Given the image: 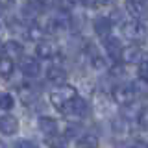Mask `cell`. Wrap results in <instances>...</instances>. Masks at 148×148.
Wrapping results in <instances>:
<instances>
[{
  "label": "cell",
  "mask_w": 148,
  "mask_h": 148,
  "mask_svg": "<svg viewBox=\"0 0 148 148\" xmlns=\"http://www.w3.org/2000/svg\"><path fill=\"white\" fill-rule=\"evenodd\" d=\"M74 98H78V92L71 85H61L56 91L50 92V102H52V106L59 111V113H65L67 106L71 104Z\"/></svg>",
  "instance_id": "6da1fadb"
},
{
  "label": "cell",
  "mask_w": 148,
  "mask_h": 148,
  "mask_svg": "<svg viewBox=\"0 0 148 148\" xmlns=\"http://www.w3.org/2000/svg\"><path fill=\"white\" fill-rule=\"evenodd\" d=\"M111 100L115 102V104L119 106H130L133 104L137 98H135V92H133V87L132 85H124V83H117V85H113V89H111Z\"/></svg>",
  "instance_id": "7a4b0ae2"
},
{
  "label": "cell",
  "mask_w": 148,
  "mask_h": 148,
  "mask_svg": "<svg viewBox=\"0 0 148 148\" xmlns=\"http://www.w3.org/2000/svg\"><path fill=\"white\" fill-rule=\"evenodd\" d=\"M120 32H122V35L126 37L128 41H141V39H145V35H146V26L143 24V22H139V21H126L122 26H120Z\"/></svg>",
  "instance_id": "3957f363"
},
{
  "label": "cell",
  "mask_w": 148,
  "mask_h": 148,
  "mask_svg": "<svg viewBox=\"0 0 148 148\" xmlns=\"http://www.w3.org/2000/svg\"><path fill=\"white\" fill-rule=\"evenodd\" d=\"M126 13L133 21H148V6L145 0H126Z\"/></svg>",
  "instance_id": "277c9868"
},
{
  "label": "cell",
  "mask_w": 148,
  "mask_h": 148,
  "mask_svg": "<svg viewBox=\"0 0 148 148\" xmlns=\"http://www.w3.org/2000/svg\"><path fill=\"white\" fill-rule=\"evenodd\" d=\"M145 59H146V54H145V50H143L141 46L130 45V46H124V52H122L120 61L124 65H141Z\"/></svg>",
  "instance_id": "5b68a950"
},
{
  "label": "cell",
  "mask_w": 148,
  "mask_h": 148,
  "mask_svg": "<svg viewBox=\"0 0 148 148\" xmlns=\"http://www.w3.org/2000/svg\"><path fill=\"white\" fill-rule=\"evenodd\" d=\"M87 113H89V102L85 98H82V96H78V98H74L71 104L67 106V109H65L63 115L82 119V117H87Z\"/></svg>",
  "instance_id": "8992f818"
},
{
  "label": "cell",
  "mask_w": 148,
  "mask_h": 148,
  "mask_svg": "<svg viewBox=\"0 0 148 148\" xmlns=\"http://www.w3.org/2000/svg\"><path fill=\"white\" fill-rule=\"evenodd\" d=\"M37 128L39 132L43 133L45 137H52V135H58L59 132V124L54 117H48V115H41L37 119Z\"/></svg>",
  "instance_id": "52a82bcc"
},
{
  "label": "cell",
  "mask_w": 148,
  "mask_h": 148,
  "mask_svg": "<svg viewBox=\"0 0 148 148\" xmlns=\"http://www.w3.org/2000/svg\"><path fill=\"white\" fill-rule=\"evenodd\" d=\"M67 78H69V72L65 71L61 65H50V67L46 69V80L52 82L54 85H58V87L65 85Z\"/></svg>",
  "instance_id": "ba28073f"
},
{
  "label": "cell",
  "mask_w": 148,
  "mask_h": 148,
  "mask_svg": "<svg viewBox=\"0 0 148 148\" xmlns=\"http://www.w3.org/2000/svg\"><path fill=\"white\" fill-rule=\"evenodd\" d=\"M18 67H21V72L26 78H37L41 74V63L35 58H22Z\"/></svg>",
  "instance_id": "9c48e42d"
},
{
  "label": "cell",
  "mask_w": 148,
  "mask_h": 148,
  "mask_svg": "<svg viewBox=\"0 0 148 148\" xmlns=\"http://www.w3.org/2000/svg\"><path fill=\"white\" fill-rule=\"evenodd\" d=\"M111 28H113V22L109 21V17H96L92 21V30L100 39H109Z\"/></svg>",
  "instance_id": "30bf717a"
},
{
  "label": "cell",
  "mask_w": 148,
  "mask_h": 148,
  "mask_svg": "<svg viewBox=\"0 0 148 148\" xmlns=\"http://www.w3.org/2000/svg\"><path fill=\"white\" fill-rule=\"evenodd\" d=\"M2 54H4V58H8V59L22 58L24 46H22V43H18L15 39H9V41H6V43L2 45Z\"/></svg>",
  "instance_id": "8fae6325"
},
{
  "label": "cell",
  "mask_w": 148,
  "mask_h": 148,
  "mask_svg": "<svg viewBox=\"0 0 148 148\" xmlns=\"http://www.w3.org/2000/svg\"><path fill=\"white\" fill-rule=\"evenodd\" d=\"M18 132V119L13 117V115H2L0 117V133L2 135H15Z\"/></svg>",
  "instance_id": "7c38bea8"
},
{
  "label": "cell",
  "mask_w": 148,
  "mask_h": 148,
  "mask_svg": "<svg viewBox=\"0 0 148 148\" xmlns=\"http://www.w3.org/2000/svg\"><path fill=\"white\" fill-rule=\"evenodd\" d=\"M104 50H106V54H108V58L117 61V59L122 58L124 46H122V43H120L117 37H109V39H106V43H104Z\"/></svg>",
  "instance_id": "4fadbf2b"
},
{
  "label": "cell",
  "mask_w": 148,
  "mask_h": 148,
  "mask_svg": "<svg viewBox=\"0 0 148 148\" xmlns=\"http://www.w3.org/2000/svg\"><path fill=\"white\" fill-rule=\"evenodd\" d=\"M56 54H58V46L52 41H41L35 46V56L39 59H52V58H56Z\"/></svg>",
  "instance_id": "5bb4252c"
},
{
  "label": "cell",
  "mask_w": 148,
  "mask_h": 148,
  "mask_svg": "<svg viewBox=\"0 0 148 148\" xmlns=\"http://www.w3.org/2000/svg\"><path fill=\"white\" fill-rule=\"evenodd\" d=\"M45 28L43 26H39V24H35V22H30V24L26 26V30H24V35L28 37L30 41H34V43L39 45L41 41H45L43 37H45Z\"/></svg>",
  "instance_id": "9a60e30c"
},
{
  "label": "cell",
  "mask_w": 148,
  "mask_h": 148,
  "mask_svg": "<svg viewBox=\"0 0 148 148\" xmlns=\"http://www.w3.org/2000/svg\"><path fill=\"white\" fill-rule=\"evenodd\" d=\"M98 145H100V139L91 132L83 133L76 139V148H98Z\"/></svg>",
  "instance_id": "2e32d148"
},
{
  "label": "cell",
  "mask_w": 148,
  "mask_h": 148,
  "mask_svg": "<svg viewBox=\"0 0 148 148\" xmlns=\"http://www.w3.org/2000/svg\"><path fill=\"white\" fill-rule=\"evenodd\" d=\"M128 126H130V120H126L122 115L111 119V130H113L115 135H124L128 132Z\"/></svg>",
  "instance_id": "e0dca14e"
},
{
  "label": "cell",
  "mask_w": 148,
  "mask_h": 148,
  "mask_svg": "<svg viewBox=\"0 0 148 148\" xmlns=\"http://www.w3.org/2000/svg\"><path fill=\"white\" fill-rule=\"evenodd\" d=\"M18 92H21V98H22V102H24L26 106L37 102V91H35V87L22 85V87H18Z\"/></svg>",
  "instance_id": "ac0fdd59"
},
{
  "label": "cell",
  "mask_w": 148,
  "mask_h": 148,
  "mask_svg": "<svg viewBox=\"0 0 148 148\" xmlns=\"http://www.w3.org/2000/svg\"><path fill=\"white\" fill-rule=\"evenodd\" d=\"M45 145L48 148H67L69 139L65 135H52V137H45Z\"/></svg>",
  "instance_id": "d6986e66"
},
{
  "label": "cell",
  "mask_w": 148,
  "mask_h": 148,
  "mask_svg": "<svg viewBox=\"0 0 148 148\" xmlns=\"http://www.w3.org/2000/svg\"><path fill=\"white\" fill-rule=\"evenodd\" d=\"M132 87H133V92H135V98H148V82L145 80H135L132 83Z\"/></svg>",
  "instance_id": "ffe728a7"
},
{
  "label": "cell",
  "mask_w": 148,
  "mask_h": 148,
  "mask_svg": "<svg viewBox=\"0 0 148 148\" xmlns=\"http://www.w3.org/2000/svg\"><path fill=\"white\" fill-rule=\"evenodd\" d=\"M15 71V63L13 59H8V58H0V76L2 78H9Z\"/></svg>",
  "instance_id": "44dd1931"
},
{
  "label": "cell",
  "mask_w": 148,
  "mask_h": 148,
  "mask_svg": "<svg viewBox=\"0 0 148 148\" xmlns=\"http://www.w3.org/2000/svg\"><path fill=\"white\" fill-rule=\"evenodd\" d=\"M89 61H91V67H92V69H96L98 72L108 71V61H106V58H102L100 54L91 56V58H89Z\"/></svg>",
  "instance_id": "7402d4cb"
},
{
  "label": "cell",
  "mask_w": 148,
  "mask_h": 148,
  "mask_svg": "<svg viewBox=\"0 0 148 148\" xmlns=\"http://www.w3.org/2000/svg\"><path fill=\"white\" fill-rule=\"evenodd\" d=\"M13 106H15L13 95H9V92H0V109L9 111V109H13Z\"/></svg>",
  "instance_id": "603a6c76"
},
{
  "label": "cell",
  "mask_w": 148,
  "mask_h": 148,
  "mask_svg": "<svg viewBox=\"0 0 148 148\" xmlns=\"http://www.w3.org/2000/svg\"><path fill=\"white\" fill-rule=\"evenodd\" d=\"M26 6L30 8L32 11L41 13V11H45V9L48 8V0H28V4H26Z\"/></svg>",
  "instance_id": "cb8c5ba5"
},
{
  "label": "cell",
  "mask_w": 148,
  "mask_h": 148,
  "mask_svg": "<svg viewBox=\"0 0 148 148\" xmlns=\"http://www.w3.org/2000/svg\"><path fill=\"white\" fill-rule=\"evenodd\" d=\"M109 21L113 22V24H120V26H122L124 22H126V21H124V11H122V9H119V8L113 9L111 15H109Z\"/></svg>",
  "instance_id": "d4e9b609"
},
{
  "label": "cell",
  "mask_w": 148,
  "mask_h": 148,
  "mask_svg": "<svg viewBox=\"0 0 148 148\" xmlns=\"http://www.w3.org/2000/svg\"><path fill=\"white\" fill-rule=\"evenodd\" d=\"M111 78H126V69H124V65H115V67H111Z\"/></svg>",
  "instance_id": "484cf974"
},
{
  "label": "cell",
  "mask_w": 148,
  "mask_h": 148,
  "mask_svg": "<svg viewBox=\"0 0 148 148\" xmlns=\"http://www.w3.org/2000/svg\"><path fill=\"white\" fill-rule=\"evenodd\" d=\"M139 76H141V80L148 82V56H146L145 61L139 65Z\"/></svg>",
  "instance_id": "4316f807"
},
{
  "label": "cell",
  "mask_w": 148,
  "mask_h": 148,
  "mask_svg": "<svg viewBox=\"0 0 148 148\" xmlns=\"http://www.w3.org/2000/svg\"><path fill=\"white\" fill-rule=\"evenodd\" d=\"M13 148H37V145L34 141H28V139H21V141H17Z\"/></svg>",
  "instance_id": "83f0119b"
},
{
  "label": "cell",
  "mask_w": 148,
  "mask_h": 148,
  "mask_svg": "<svg viewBox=\"0 0 148 148\" xmlns=\"http://www.w3.org/2000/svg\"><path fill=\"white\" fill-rule=\"evenodd\" d=\"M78 130H80V126H78V124H69L67 126V132H65V137L67 139H71V137H76L78 135Z\"/></svg>",
  "instance_id": "f1b7e54d"
},
{
  "label": "cell",
  "mask_w": 148,
  "mask_h": 148,
  "mask_svg": "<svg viewBox=\"0 0 148 148\" xmlns=\"http://www.w3.org/2000/svg\"><path fill=\"white\" fill-rule=\"evenodd\" d=\"M130 148H148V143H143V141H137V143H133Z\"/></svg>",
  "instance_id": "f546056e"
},
{
  "label": "cell",
  "mask_w": 148,
  "mask_h": 148,
  "mask_svg": "<svg viewBox=\"0 0 148 148\" xmlns=\"http://www.w3.org/2000/svg\"><path fill=\"white\" fill-rule=\"evenodd\" d=\"M78 2H80L82 6H87V8H91V6H95V4H96V0H78Z\"/></svg>",
  "instance_id": "4dcf8cb0"
},
{
  "label": "cell",
  "mask_w": 148,
  "mask_h": 148,
  "mask_svg": "<svg viewBox=\"0 0 148 148\" xmlns=\"http://www.w3.org/2000/svg\"><path fill=\"white\" fill-rule=\"evenodd\" d=\"M96 4L98 6H111V4H115V0H96Z\"/></svg>",
  "instance_id": "1f68e13d"
},
{
  "label": "cell",
  "mask_w": 148,
  "mask_h": 148,
  "mask_svg": "<svg viewBox=\"0 0 148 148\" xmlns=\"http://www.w3.org/2000/svg\"><path fill=\"white\" fill-rule=\"evenodd\" d=\"M4 11H6V6H4V4H2V0H0V17L4 15Z\"/></svg>",
  "instance_id": "d6a6232c"
},
{
  "label": "cell",
  "mask_w": 148,
  "mask_h": 148,
  "mask_svg": "<svg viewBox=\"0 0 148 148\" xmlns=\"http://www.w3.org/2000/svg\"><path fill=\"white\" fill-rule=\"evenodd\" d=\"M0 148H6V145H4V141H0Z\"/></svg>",
  "instance_id": "836d02e7"
}]
</instances>
